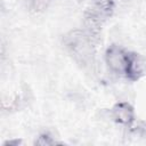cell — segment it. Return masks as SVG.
<instances>
[{"mask_svg": "<svg viewBox=\"0 0 146 146\" xmlns=\"http://www.w3.org/2000/svg\"><path fill=\"white\" fill-rule=\"evenodd\" d=\"M94 41L84 31H72L64 38V44L70 55L80 64H89L94 56Z\"/></svg>", "mask_w": 146, "mask_h": 146, "instance_id": "1", "label": "cell"}, {"mask_svg": "<svg viewBox=\"0 0 146 146\" xmlns=\"http://www.w3.org/2000/svg\"><path fill=\"white\" fill-rule=\"evenodd\" d=\"M49 3H50V0H29V6L34 11L44 10Z\"/></svg>", "mask_w": 146, "mask_h": 146, "instance_id": "5", "label": "cell"}, {"mask_svg": "<svg viewBox=\"0 0 146 146\" xmlns=\"http://www.w3.org/2000/svg\"><path fill=\"white\" fill-rule=\"evenodd\" d=\"M91 8H94L96 11H98L102 16L106 17L111 14V11L113 9V2H112V0H95L94 6Z\"/></svg>", "mask_w": 146, "mask_h": 146, "instance_id": "4", "label": "cell"}, {"mask_svg": "<svg viewBox=\"0 0 146 146\" xmlns=\"http://www.w3.org/2000/svg\"><path fill=\"white\" fill-rule=\"evenodd\" d=\"M105 59H106V64L111 71L119 73V74L130 73L132 62H131L129 55L121 48L115 47V46L108 48L106 51Z\"/></svg>", "mask_w": 146, "mask_h": 146, "instance_id": "2", "label": "cell"}, {"mask_svg": "<svg viewBox=\"0 0 146 146\" xmlns=\"http://www.w3.org/2000/svg\"><path fill=\"white\" fill-rule=\"evenodd\" d=\"M113 117L119 123L129 124L133 120V111L128 104L120 103L113 108Z\"/></svg>", "mask_w": 146, "mask_h": 146, "instance_id": "3", "label": "cell"}]
</instances>
